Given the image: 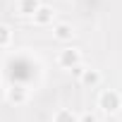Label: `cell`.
<instances>
[{
	"instance_id": "3",
	"label": "cell",
	"mask_w": 122,
	"mask_h": 122,
	"mask_svg": "<svg viewBox=\"0 0 122 122\" xmlns=\"http://www.w3.org/2000/svg\"><path fill=\"white\" fill-rule=\"evenodd\" d=\"M53 17H55V12H53V7H48V5H41L36 12H34V24L36 26H46V24H50L53 22Z\"/></svg>"
},
{
	"instance_id": "2",
	"label": "cell",
	"mask_w": 122,
	"mask_h": 122,
	"mask_svg": "<svg viewBox=\"0 0 122 122\" xmlns=\"http://www.w3.org/2000/svg\"><path fill=\"white\" fill-rule=\"evenodd\" d=\"M57 65L60 67H65V70H74L81 65V53L77 48H62L57 55Z\"/></svg>"
},
{
	"instance_id": "4",
	"label": "cell",
	"mask_w": 122,
	"mask_h": 122,
	"mask_svg": "<svg viewBox=\"0 0 122 122\" xmlns=\"http://www.w3.org/2000/svg\"><path fill=\"white\" fill-rule=\"evenodd\" d=\"M101 79H103L101 72H98V70H91V67H89V70L84 67L81 74H79V81H81L84 86H91V89H96V86L101 84Z\"/></svg>"
},
{
	"instance_id": "7",
	"label": "cell",
	"mask_w": 122,
	"mask_h": 122,
	"mask_svg": "<svg viewBox=\"0 0 122 122\" xmlns=\"http://www.w3.org/2000/svg\"><path fill=\"white\" fill-rule=\"evenodd\" d=\"M53 36H55L57 41H72L74 29H72L70 24H55V26H53Z\"/></svg>"
},
{
	"instance_id": "8",
	"label": "cell",
	"mask_w": 122,
	"mask_h": 122,
	"mask_svg": "<svg viewBox=\"0 0 122 122\" xmlns=\"http://www.w3.org/2000/svg\"><path fill=\"white\" fill-rule=\"evenodd\" d=\"M53 122H79V115H74V112L67 110V108H60V110L53 115Z\"/></svg>"
},
{
	"instance_id": "9",
	"label": "cell",
	"mask_w": 122,
	"mask_h": 122,
	"mask_svg": "<svg viewBox=\"0 0 122 122\" xmlns=\"http://www.w3.org/2000/svg\"><path fill=\"white\" fill-rule=\"evenodd\" d=\"M10 41H12V31H10V26L0 24V48L10 46Z\"/></svg>"
},
{
	"instance_id": "5",
	"label": "cell",
	"mask_w": 122,
	"mask_h": 122,
	"mask_svg": "<svg viewBox=\"0 0 122 122\" xmlns=\"http://www.w3.org/2000/svg\"><path fill=\"white\" fill-rule=\"evenodd\" d=\"M26 98H29V91H26L24 86H12V89H7V101H10V103L22 105V103H26Z\"/></svg>"
},
{
	"instance_id": "1",
	"label": "cell",
	"mask_w": 122,
	"mask_h": 122,
	"mask_svg": "<svg viewBox=\"0 0 122 122\" xmlns=\"http://www.w3.org/2000/svg\"><path fill=\"white\" fill-rule=\"evenodd\" d=\"M98 108H101L103 112H108V115L117 112V110L122 108V96H120V91H115V89L101 91V96H98Z\"/></svg>"
},
{
	"instance_id": "10",
	"label": "cell",
	"mask_w": 122,
	"mask_h": 122,
	"mask_svg": "<svg viewBox=\"0 0 122 122\" xmlns=\"http://www.w3.org/2000/svg\"><path fill=\"white\" fill-rule=\"evenodd\" d=\"M79 122H98V117L93 112H84V115H79Z\"/></svg>"
},
{
	"instance_id": "6",
	"label": "cell",
	"mask_w": 122,
	"mask_h": 122,
	"mask_svg": "<svg viewBox=\"0 0 122 122\" xmlns=\"http://www.w3.org/2000/svg\"><path fill=\"white\" fill-rule=\"evenodd\" d=\"M41 7V0H19L17 3V12L22 17H34V12Z\"/></svg>"
}]
</instances>
